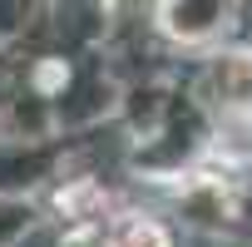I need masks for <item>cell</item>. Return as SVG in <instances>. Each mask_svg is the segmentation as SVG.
<instances>
[{"label": "cell", "instance_id": "cell-1", "mask_svg": "<svg viewBox=\"0 0 252 247\" xmlns=\"http://www.w3.org/2000/svg\"><path fill=\"white\" fill-rule=\"evenodd\" d=\"M119 247H168V237H163L154 222L134 217V222H124V227H119Z\"/></svg>", "mask_w": 252, "mask_h": 247}]
</instances>
